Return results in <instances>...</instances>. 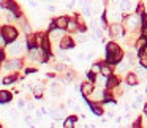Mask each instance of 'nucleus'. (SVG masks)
<instances>
[{"mask_svg":"<svg viewBox=\"0 0 147 128\" xmlns=\"http://www.w3.org/2000/svg\"><path fill=\"white\" fill-rule=\"evenodd\" d=\"M89 104H90V109H92V112H93V114H96V115H101V114H103L101 108H100V106H96L93 101H90Z\"/></svg>","mask_w":147,"mask_h":128,"instance_id":"14","label":"nucleus"},{"mask_svg":"<svg viewBox=\"0 0 147 128\" xmlns=\"http://www.w3.org/2000/svg\"><path fill=\"white\" fill-rule=\"evenodd\" d=\"M141 63H142V67L147 68V57H142V59H141Z\"/></svg>","mask_w":147,"mask_h":128,"instance_id":"27","label":"nucleus"},{"mask_svg":"<svg viewBox=\"0 0 147 128\" xmlns=\"http://www.w3.org/2000/svg\"><path fill=\"white\" fill-rule=\"evenodd\" d=\"M144 52H146V54H147V44L144 46Z\"/></svg>","mask_w":147,"mask_h":128,"instance_id":"33","label":"nucleus"},{"mask_svg":"<svg viewBox=\"0 0 147 128\" xmlns=\"http://www.w3.org/2000/svg\"><path fill=\"white\" fill-rule=\"evenodd\" d=\"M67 29H68V30H76V29H78V22H76V21H70V19H68Z\"/></svg>","mask_w":147,"mask_h":128,"instance_id":"21","label":"nucleus"},{"mask_svg":"<svg viewBox=\"0 0 147 128\" xmlns=\"http://www.w3.org/2000/svg\"><path fill=\"white\" fill-rule=\"evenodd\" d=\"M81 92H82L84 96H90L93 92V84L92 82H84L82 86H81Z\"/></svg>","mask_w":147,"mask_h":128,"instance_id":"4","label":"nucleus"},{"mask_svg":"<svg viewBox=\"0 0 147 128\" xmlns=\"http://www.w3.org/2000/svg\"><path fill=\"white\" fill-rule=\"evenodd\" d=\"M33 95H35L36 98H41V96H43V86H40V84H38V86L33 87Z\"/></svg>","mask_w":147,"mask_h":128,"instance_id":"16","label":"nucleus"},{"mask_svg":"<svg viewBox=\"0 0 147 128\" xmlns=\"http://www.w3.org/2000/svg\"><path fill=\"white\" fill-rule=\"evenodd\" d=\"M54 24H55V27L65 30V29H67V26H68V19L65 16H60V18H57V19L54 21Z\"/></svg>","mask_w":147,"mask_h":128,"instance_id":"7","label":"nucleus"},{"mask_svg":"<svg viewBox=\"0 0 147 128\" xmlns=\"http://www.w3.org/2000/svg\"><path fill=\"white\" fill-rule=\"evenodd\" d=\"M142 35L147 38V26H144V29H142Z\"/></svg>","mask_w":147,"mask_h":128,"instance_id":"29","label":"nucleus"},{"mask_svg":"<svg viewBox=\"0 0 147 128\" xmlns=\"http://www.w3.org/2000/svg\"><path fill=\"white\" fill-rule=\"evenodd\" d=\"M111 35L112 36H120V35H123V27L120 26V24H112L111 26Z\"/></svg>","mask_w":147,"mask_h":128,"instance_id":"5","label":"nucleus"},{"mask_svg":"<svg viewBox=\"0 0 147 128\" xmlns=\"http://www.w3.org/2000/svg\"><path fill=\"white\" fill-rule=\"evenodd\" d=\"M100 73H101L103 76L109 77V76H111L112 71H111V68H109V67H106V65H101V70H100Z\"/></svg>","mask_w":147,"mask_h":128,"instance_id":"19","label":"nucleus"},{"mask_svg":"<svg viewBox=\"0 0 147 128\" xmlns=\"http://www.w3.org/2000/svg\"><path fill=\"white\" fill-rule=\"evenodd\" d=\"M106 51H108V55H111V54H115L117 51H120V49H119V46L115 44V43H108Z\"/></svg>","mask_w":147,"mask_h":128,"instance_id":"11","label":"nucleus"},{"mask_svg":"<svg viewBox=\"0 0 147 128\" xmlns=\"http://www.w3.org/2000/svg\"><path fill=\"white\" fill-rule=\"evenodd\" d=\"M119 10H120V13H128L131 10V2L130 0H120L119 2Z\"/></svg>","mask_w":147,"mask_h":128,"instance_id":"6","label":"nucleus"},{"mask_svg":"<svg viewBox=\"0 0 147 128\" xmlns=\"http://www.w3.org/2000/svg\"><path fill=\"white\" fill-rule=\"evenodd\" d=\"M2 33H3L5 40H7L8 43L16 41V38H18V30L14 29V27H11V26H3L2 27Z\"/></svg>","mask_w":147,"mask_h":128,"instance_id":"1","label":"nucleus"},{"mask_svg":"<svg viewBox=\"0 0 147 128\" xmlns=\"http://www.w3.org/2000/svg\"><path fill=\"white\" fill-rule=\"evenodd\" d=\"M11 101V93L7 90H0V103H8Z\"/></svg>","mask_w":147,"mask_h":128,"instance_id":"10","label":"nucleus"},{"mask_svg":"<svg viewBox=\"0 0 147 128\" xmlns=\"http://www.w3.org/2000/svg\"><path fill=\"white\" fill-rule=\"evenodd\" d=\"M78 40H79V41H87L89 36H87V35H79V36H78Z\"/></svg>","mask_w":147,"mask_h":128,"instance_id":"26","label":"nucleus"},{"mask_svg":"<svg viewBox=\"0 0 147 128\" xmlns=\"http://www.w3.org/2000/svg\"><path fill=\"white\" fill-rule=\"evenodd\" d=\"M139 24H141V18L138 16V14H131V16H128L127 21H125V27H127L128 30H134Z\"/></svg>","mask_w":147,"mask_h":128,"instance_id":"2","label":"nucleus"},{"mask_svg":"<svg viewBox=\"0 0 147 128\" xmlns=\"http://www.w3.org/2000/svg\"><path fill=\"white\" fill-rule=\"evenodd\" d=\"M51 92H52V95H59V93H62V87L59 86L57 82H52L51 84Z\"/></svg>","mask_w":147,"mask_h":128,"instance_id":"15","label":"nucleus"},{"mask_svg":"<svg viewBox=\"0 0 147 128\" xmlns=\"http://www.w3.org/2000/svg\"><path fill=\"white\" fill-rule=\"evenodd\" d=\"M100 70H101V65H93L92 67V73H100Z\"/></svg>","mask_w":147,"mask_h":128,"instance_id":"25","label":"nucleus"},{"mask_svg":"<svg viewBox=\"0 0 147 128\" xmlns=\"http://www.w3.org/2000/svg\"><path fill=\"white\" fill-rule=\"evenodd\" d=\"M3 62V52H2V49H0V63Z\"/></svg>","mask_w":147,"mask_h":128,"instance_id":"31","label":"nucleus"},{"mask_svg":"<svg viewBox=\"0 0 147 128\" xmlns=\"http://www.w3.org/2000/svg\"><path fill=\"white\" fill-rule=\"evenodd\" d=\"M49 114H51L54 119H60L62 115H63V109H60V108H54V109H51V111H49Z\"/></svg>","mask_w":147,"mask_h":128,"instance_id":"12","label":"nucleus"},{"mask_svg":"<svg viewBox=\"0 0 147 128\" xmlns=\"http://www.w3.org/2000/svg\"><path fill=\"white\" fill-rule=\"evenodd\" d=\"M74 122H76V117H74V115H71V117H68L67 120H65L63 127L65 128H71V127H74Z\"/></svg>","mask_w":147,"mask_h":128,"instance_id":"17","label":"nucleus"},{"mask_svg":"<svg viewBox=\"0 0 147 128\" xmlns=\"http://www.w3.org/2000/svg\"><path fill=\"white\" fill-rule=\"evenodd\" d=\"M125 68H127V63H123V65H120V67H119V71H122V70H125Z\"/></svg>","mask_w":147,"mask_h":128,"instance_id":"30","label":"nucleus"},{"mask_svg":"<svg viewBox=\"0 0 147 128\" xmlns=\"http://www.w3.org/2000/svg\"><path fill=\"white\" fill-rule=\"evenodd\" d=\"M146 44H147V41H146V36H144V38H141L139 41L136 43V48H138V49H141V48H144Z\"/></svg>","mask_w":147,"mask_h":128,"instance_id":"24","label":"nucleus"},{"mask_svg":"<svg viewBox=\"0 0 147 128\" xmlns=\"http://www.w3.org/2000/svg\"><path fill=\"white\" fill-rule=\"evenodd\" d=\"M7 44H8V41H7V40H5L3 33L0 32V49H3V48H5V46H7Z\"/></svg>","mask_w":147,"mask_h":128,"instance_id":"22","label":"nucleus"},{"mask_svg":"<svg viewBox=\"0 0 147 128\" xmlns=\"http://www.w3.org/2000/svg\"><path fill=\"white\" fill-rule=\"evenodd\" d=\"M5 68L7 70H18V68H21V60L19 59H13L8 63H5Z\"/></svg>","mask_w":147,"mask_h":128,"instance_id":"9","label":"nucleus"},{"mask_svg":"<svg viewBox=\"0 0 147 128\" xmlns=\"http://www.w3.org/2000/svg\"><path fill=\"white\" fill-rule=\"evenodd\" d=\"M18 106H19V108H24V106H26V101H24V100H19V101H18Z\"/></svg>","mask_w":147,"mask_h":128,"instance_id":"28","label":"nucleus"},{"mask_svg":"<svg viewBox=\"0 0 147 128\" xmlns=\"http://www.w3.org/2000/svg\"><path fill=\"white\" fill-rule=\"evenodd\" d=\"M24 51V44L22 43H14V44L10 46V54L13 55V57H18V55H21Z\"/></svg>","mask_w":147,"mask_h":128,"instance_id":"3","label":"nucleus"},{"mask_svg":"<svg viewBox=\"0 0 147 128\" xmlns=\"http://www.w3.org/2000/svg\"><path fill=\"white\" fill-rule=\"evenodd\" d=\"M117 84H119V81L115 79V77H112V76H109L108 79H106V87H109V89H114Z\"/></svg>","mask_w":147,"mask_h":128,"instance_id":"13","label":"nucleus"},{"mask_svg":"<svg viewBox=\"0 0 147 128\" xmlns=\"http://www.w3.org/2000/svg\"><path fill=\"white\" fill-rule=\"evenodd\" d=\"M136 82H138L136 74H134V73L128 74V77H127V84H130V86H136Z\"/></svg>","mask_w":147,"mask_h":128,"instance_id":"18","label":"nucleus"},{"mask_svg":"<svg viewBox=\"0 0 147 128\" xmlns=\"http://www.w3.org/2000/svg\"><path fill=\"white\" fill-rule=\"evenodd\" d=\"M101 35H103L101 30L95 27V29H93V38H95V40H100V38H101Z\"/></svg>","mask_w":147,"mask_h":128,"instance_id":"23","label":"nucleus"},{"mask_svg":"<svg viewBox=\"0 0 147 128\" xmlns=\"http://www.w3.org/2000/svg\"><path fill=\"white\" fill-rule=\"evenodd\" d=\"M71 48H74L73 40L68 38V36H63V38L60 40V49H71Z\"/></svg>","mask_w":147,"mask_h":128,"instance_id":"8","label":"nucleus"},{"mask_svg":"<svg viewBox=\"0 0 147 128\" xmlns=\"http://www.w3.org/2000/svg\"><path fill=\"white\" fill-rule=\"evenodd\" d=\"M14 81H16V76H7V77H3V86H10V84H13Z\"/></svg>","mask_w":147,"mask_h":128,"instance_id":"20","label":"nucleus"},{"mask_svg":"<svg viewBox=\"0 0 147 128\" xmlns=\"http://www.w3.org/2000/svg\"><path fill=\"white\" fill-rule=\"evenodd\" d=\"M144 114H146V115H147V104H146V106H144Z\"/></svg>","mask_w":147,"mask_h":128,"instance_id":"32","label":"nucleus"}]
</instances>
